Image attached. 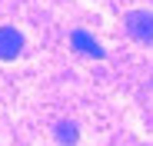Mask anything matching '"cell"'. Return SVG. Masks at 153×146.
<instances>
[{
	"label": "cell",
	"mask_w": 153,
	"mask_h": 146,
	"mask_svg": "<svg viewBox=\"0 0 153 146\" xmlns=\"http://www.w3.org/2000/svg\"><path fill=\"white\" fill-rule=\"evenodd\" d=\"M126 30L137 40H153V13H146V10L126 13Z\"/></svg>",
	"instance_id": "6da1fadb"
},
{
	"label": "cell",
	"mask_w": 153,
	"mask_h": 146,
	"mask_svg": "<svg viewBox=\"0 0 153 146\" xmlns=\"http://www.w3.org/2000/svg\"><path fill=\"white\" fill-rule=\"evenodd\" d=\"M23 50V33L13 27H0V60H13Z\"/></svg>",
	"instance_id": "7a4b0ae2"
},
{
	"label": "cell",
	"mask_w": 153,
	"mask_h": 146,
	"mask_svg": "<svg viewBox=\"0 0 153 146\" xmlns=\"http://www.w3.org/2000/svg\"><path fill=\"white\" fill-rule=\"evenodd\" d=\"M70 43H73V50H76V53H83V57H93V60L107 57V53H103V46H100L87 30H73V33H70Z\"/></svg>",
	"instance_id": "3957f363"
},
{
	"label": "cell",
	"mask_w": 153,
	"mask_h": 146,
	"mask_svg": "<svg viewBox=\"0 0 153 146\" xmlns=\"http://www.w3.org/2000/svg\"><path fill=\"white\" fill-rule=\"evenodd\" d=\"M57 139H60L63 146H73V143H76V123H60V126H57Z\"/></svg>",
	"instance_id": "277c9868"
}]
</instances>
